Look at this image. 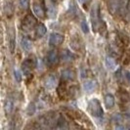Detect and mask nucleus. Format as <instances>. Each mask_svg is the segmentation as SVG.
<instances>
[{
	"label": "nucleus",
	"mask_w": 130,
	"mask_h": 130,
	"mask_svg": "<svg viewBox=\"0 0 130 130\" xmlns=\"http://www.w3.org/2000/svg\"><path fill=\"white\" fill-rule=\"evenodd\" d=\"M88 111L95 117H102L104 111L102 109V106L97 99H92L88 102Z\"/></svg>",
	"instance_id": "nucleus-1"
},
{
	"label": "nucleus",
	"mask_w": 130,
	"mask_h": 130,
	"mask_svg": "<svg viewBox=\"0 0 130 130\" xmlns=\"http://www.w3.org/2000/svg\"><path fill=\"white\" fill-rule=\"evenodd\" d=\"M105 105L108 109H111L115 106V97L111 94H107L105 96Z\"/></svg>",
	"instance_id": "nucleus-9"
},
{
	"label": "nucleus",
	"mask_w": 130,
	"mask_h": 130,
	"mask_svg": "<svg viewBox=\"0 0 130 130\" xmlns=\"http://www.w3.org/2000/svg\"><path fill=\"white\" fill-rule=\"evenodd\" d=\"M35 24H36V20L34 19V17L31 15H27L23 21V28L26 30H29L34 27Z\"/></svg>",
	"instance_id": "nucleus-3"
},
{
	"label": "nucleus",
	"mask_w": 130,
	"mask_h": 130,
	"mask_svg": "<svg viewBox=\"0 0 130 130\" xmlns=\"http://www.w3.org/2000/svg\"><path fill=\"white\" fill-rule=\"evenodd\" d=\"M21 45H22V48H23L25 51H30V49L32 48V43H31V41L27 38L22 39Z\"/></svg>",
	"instance_id": "nucleus-12"
},
{
	"label": "nucleus",
	"mask_w": 130,
	"mask_h": 130,
	"mask_svg": "<svg viewBox=\"0 0 130 130\" xmlns=\"http://www.w3.org/2000/svg\"><path fill=\"white\" fill-rule=\"evenodd\" d=\"M59 62V54L57 50H50L47 55V63L48 65L54 66Z\"/></svg>",
	"instance_id": "nucleus-4"
},
{
	"label": "nucleus",
	"mask_w": 130,
	"mask_h": 130,
	"mask_svg": "<svg viewBox=\"0 0 130 130\" xmlns=\"http://www.w3.org/2000/svg\"><path fill=\"white\" fill-rule=\"evenodd\" d=\"M64 38H65V37H64L63 34H61V33H59V32H53V33H51V35H50L49 43H50V45L58 46L63 43Z\"/></svg>",
	"instance_id": "nucleus-2"
},
{
	"label": "nucleus",
	"mask_w": 130,
	"mask_h": 130,
	"mask_svg": "<svg viewBox=\"0 0 130 130\" xmlns=\"http://www.w3.org/2000/svg\"><path fill=\"white\" fill-rule=\"evenodd\" d=\"M75 76V73L71 71V70H65L62 72V78L65 80V81H71L73 80Z\"/></svg>",
	"instance_id": "nucleus-7"
},
{
	"label": "nucleus",
	"mask_w": 130,
	"mask_h": 130,
	"mask_svg": "<svg viewBox=\"0 0 130 130\" xmlns=\"http://www.w3.org/2000/svg\"><path fill=\"white\" fill-rule=\"evenodd\" d=\"M56 81H57V79H56V77H55L53 74L49 75V76L45 79V81H44V86H45V88L48 89V90L53 89V88L55 87Z\"/></svg>",
	"instance_id": "nucleus-6"
},
{
	"label": "nucleus",
	"mask_w": 130,
	"mask_h": 130,
	"mask_svg": "<svg viewBox=\"0 0 130 130\" xmlns=\"http://www.w3.org/2000/svg\"><path fill=\"white\" fill-rule=\"evenodd\" d=\"M81 28H82V30H83V32H84V33L89 32L88 25H87V23H86L85 21H82V22H81Z\"/></svg>",
	"instance_id": "nucleus-19"
},
{
	"label": "nucleus",
	"mask_w": 130,
	"mask_h": 130,
	"mask_svg": "<svg viewBox=\"0 0 130 130\" xmlns=\"http://www.w3.org/2000/svg\"><path fill=\"white\" fill-rule=\"evenodd\" d=\"M34 112H35V106H34V104H30L28 109H27V115L28 116H32Z\"/></svg>",
	"instance_id": "nucleus-18"
},
{
	"label": "nucleus",
	"mask_w": 130,
	"mask_h": 130,
	"mask_svg": "<svg viewBox=\"0 0 130 130\" xmlns=\"http://www.w3.org/2000/svg\"><path fill=\"white\" fill-rule=\"evenodd\" d=\"M19 3L23 9H27L29 6V0H19Z\"/></svg>",
	"instance_id": "nucleus-16"
},
{
	"label": "nucleus",
	"mask_w": 130,
	"mask_h": 130,
	"mask_svg": "<svg viewBox=\"0 0 130 130\" xmlns=\"http://www.w3.org/2000/svg\"><path fill=\"white\" fill-rule=\"evenodd\" d=\"M95 88V82L93 80H87L83 83V89L86 92H92Z\"/></svg>",
	"instance_id": "nucleus-15"
},
{
	"label": "nucleus",
	"mask_w": 130,
	"mask_h": 130,
	"mask_svg": "<svg viewBox=\"0 0 130 130\" xmlns=\"http://www.w3.org/2000/svg\"><path fill=\"white\" fill-rule=\"evenodd\" d=\"M105 64H106L107 69L110 70V71H113V70H116V68H117L116 61H115L112 58H111V57H107V58H106Z\"/></svg>",
	"instance_id": "nucleus-11"
},
{
	"label": "nucleus",
	"mask_w": 130,
	"mask_h": 130,
	"mask_svg": "<svg viewBox=\"0 0 130 130\" xmlns=\"http://www.w3.org/2000/svg\"><path fill=\"white\" fill-rule=\"evenodd\" d=\"M14 75H15V79H16V81L17 82H21L22 81V74H21V72L19 71H17V70H15V72H14Z\"/></svg>",
	"instance_id": "nucleus-17"
},
{
	"label": "nucleus",
	"mask_w": 130,
	"mask_h": 130,
	"mask_svg": "<svg viewBox=\"0 0 130 130\" xmlns=\"http://www.w3.org/2000/svg\"><path fill=\"white\" fill-rule=\"evenodd\" d=\"M46 30H47L46 26L43 24H39L38 26H36V28H35V35H36V37H38V38L42 37L46 33Z\"/></svg>",
	"instance_id": "nucleus-8"
},
{
	"label": "nucleus",
	"mask_w": 130,
	"mask_h": 130,
	"mask_svg": "<svg viewBox=\"0 0 130 130\" xmlns=\"http://www.w3.org/2000/svg\"><path fill=\"white\" fill-rule=\"evenodd\" d=\"M126 77H127V79L130 81V72H126Z\"/></svg>",
	"instance_id": "nucleus-20"
},
{
	"label": "nucleus",
	"mask_w": 130,
	"mask_h": 130,
	"mask_svg": "<svg viewBox=\"0 0 130 130\" xmlns=\"http://www.w3.org/2000/svg\"><path fill=\"white\" fill-rule=\"evenodd\" d=\"M33 12L38 17V18H43L44 17V11L40 4H33Z\"/></svg>",
	"instance_id": "nucleus-13"
},
{
	"label": "nucleus",
	"mask_w": 130,
	"mask_h": 130,
	"mask_svg": "<svg viewBox=\"0 0 130 130\" xmlns=\"http://www.w3.org/2000/svg\"><path fill=\"white\" fill-rule=\"evenodd\" d=\"M84 1H85V0H78V2H79V3H83Z\"/></svg>",
	"instance_id": "nucleus-21"
},
{
	"label": "nucleus",
	"mask_w": 130,
	"mask_h": 130,
	"mask_svg": "<svg viewBox=\"0 0 130 130\" xmlns=\"http://www.w3.org/2000/svg\"><path fill=\"white\" fill-rule=\"evenodd\" d=\"M74 58H75L74 55L71 51H69V50H64L62 52V60L64 62H71Z\"/></svg>",
	"instance_id": "nucleus-10"
},
{
	"label": "nucleus",
	"mask_w": 130,
	"mask_h": 130,
	"mask_svg": "<svg viewBox=\"0 0 130 130\" xmlns=\"http://www.w3.org/2000/svg\"><path fill=\"white\" fill-rule=\"evenodd\" d=\"M14 109V101L11 98H7L5 101V111L7 113H11Z\"/></svg>",
	"instance_id": "nucleus-14"
},
{
	"label": "nucleus",
	"mask_w": 130,
	"mask_h": 130,
	"mask_svg": "<svg viewBox=\"0 0 130 130\" xmlns=\"http://www.w3.org/2000/svg\"><path fill=\"white\" fill-rule=\"evenodd\" d=\"M91 19H92V25L95 28H97L99 26L100 22V17H99V7L96 5L92 8L91 11Z\"/></svg>",
	"instance_id": "nucleus-5"
}]
</instances>
